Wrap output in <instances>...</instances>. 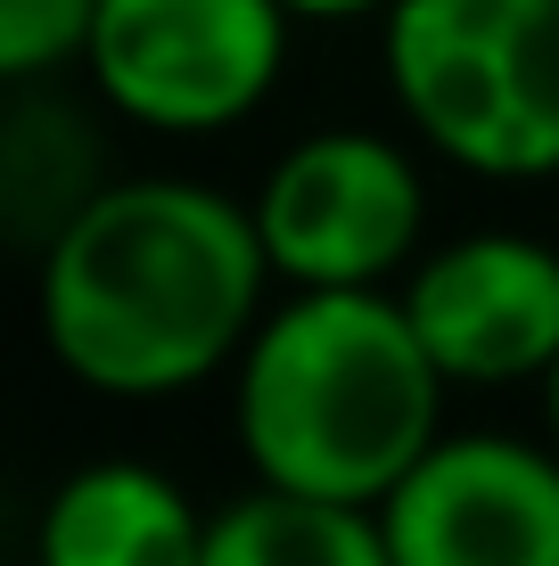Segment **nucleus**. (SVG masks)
<instances>
[{"label": "nucleus", "instance_id": "nucleus-12", "mask_svg": "<svg viewBox=\"0 0 559 566\" xmlns=\"http://www.w3.org/2000/svg\"><path fill=\"white\" fill-rule=\"evenodd\" d=\"M544 395H551V402H544V411H551V443H559V361L544 369Z\"/></svg>", "mask_w": 559, "mask_h": 566}, {"label": "nucleus", "instance_id": "nucleus-1", "mask_svg": "<svg viewBox=\"0 0 559 566\" xmlns=\"http://www.w3.org/2000/svg\"><path fill=\"white\" fill-rule=\"evenodd\" d=\"M263 255L256 206L206 181H107L83 213L42 239V345L91 395H182L247 354L263 321Z\"/></svg>", "mask_w": 559, "mask_h": 566}, {"label": "nucleus", "instance_id": "nucleus-5", "mask_svg": "<svg viewBox=\"0 0 559 566\" xmlns=\"http://www.w3.org/2000/svg\"><path fill=\"white\" fill-rule=\"evenodd\" d=\"M420 165L387 132H313L256 189L280 287H387L420 247Z\"/></svg>", "mask_w": 559, "mask_h": 566}, {"label": "nucleus", "instance_id": "nucleus-10", "mask_svg": "<svg viewBox=\"0 0 559 566\" xmlns=\"http://www.w3.org/2000/svg\"><path fill=\"white\" fill-rule=\"evenodd\" d=\"M100 0H0V74L9 83H42L66 57H83Z\"/></svg>", "mask_w": 559, "mask_h": 566}, {"label": "nucleus", "instance_id": "nucleus-2", "mask_svg": "<svg viewBox=\"0 0 559 566\" xmlns=\"http://www.w3.org/2000/svg\"><path fill=\"white\" fill-rule=\"evenodd\" d=\"M230 369V427L256 484L379 510L445 436L453 378L403 287H288Z\"/></svg>", "mask_w": 559, "mask_h": 566}, {"label": "nucleus", "instance_id": "nucleus-8", "mask_svg": "<svg viewBox=\"0 0 559 566\" xmlns=\"http://www.w3.org/2000/svg\"><path fill=\"white\" fill-rule=\"evenodd\" d=\"M33 566H206V517L165 468L91 460L50 493Z\"/></svg>", "mask_w": 559, "mask_h": 566}, {"label": "nucleus", "instance_id": "nucleus-7", "mask_svg": "<svg viewBox=\"0 0 559 566\" xmlns=\"http://www.w3.org/2000/svg\"><path fill=\"white\" fill-rule=\"evenodd\" d=\"M428 354L453 386H518L559 361V247L527 230H477L403 280Z\"/></svg>", "mask_w": 559, "mask_h": 566}, {"label": "nucleus", "instance_id": "nucleus-3", "mask_svg": "<svg viewBox=\"0 0 559 566\" xmlns=\"http://www.w3.org/2000/svg\"><path fill=\"white\" fill-rule=\"evenodd\" d=\"M387 83L403 124L460 172H559V0H395Z\"/></svg>", "mask_w": 559, "mask_h": 566}, {"label": "nucleus", "instance_id": "nucleus-9", "mask_svg": "<svg viewBox=\"0 0 559 566\" xmlns=\"http://www.w3.org/2000/svg\"><path fill=\"white\" fill-rule=\"evenodd\" d=\"M206 566H395V551L379 510L362 501L256 484L247 501L206 517Z\"/></svg>", "mask_w": 559, "mask_h": 566}, {"label": "nucleus", "instance_id": "nucleus-6", "mask_svg": "<svg viewBox=\"0 0 559 566\" xmlns=\"http://www.w3.org/2000/svg\"><path fill=\"white\" fill-rule=\"evenodd\" d=\"M379 525L395 566H559V443L436 436Z\"/></svg>", "mask_w": 559, "mask_h": 566}, {"label": "nucleus", "instance_id": "nucleus-4", "mask_svg": "<svg viewBox=\"0 0 559 566\" xmlns=\"http://www.w3.org/2000/svg\"><path fill=\"white\" fill-rule=\"evenodd\" d=\"M288 0H100L91 91L141 132H230L288 66Z\"/></svg>", "mask_w": 559, "mask_h": 566}, {"label": "nucleus", "instance_id": "nucleus-11", "mask_svg": "<svg viewBox=\"0 0 559 566\" xmlns=\"http://www.w3.org/2000/svg\"><path fill=\"white\" fill-rule=\"evenodd\" d=\"M395 0H288V17H387Z\"/></svg>", "mask_w": 559, "mask_h": 566}]
</instances>
